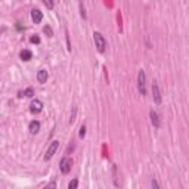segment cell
<instances>
[{"instance_id":"1","label":"cell","mask_w":189,"mask_h":189,"mask_svg":"<svg viewBox=\"0 0 189 189\" xmlns=\"http://www.w3.org/2000/svg\"><path fill=\"white\" fill-rule=\"evenodd\" d=\"M93 40H94V45H96L98 50H99L100 53H104V52H105V47H106V41H105V39H104V36H102L99 31H94Z\"/></svg>"},{"instance_id":"2","label":"cell","mask_w":189,"mask_h":189,"mask_svg":"<svg viewBox=\"0 0 189 189\" xmlns=\"http://www.w3.org/2000/svg\"><path fill=\"white\" fill-rule=\"evenodd\" d=\"M145 80H146V77H145V71L143 70H139V72H138V90H139V93L142 94V96L146 93Z\"/></svg>"},{"instance_id":"3","label":"cell","mask_w":189,"mask_h":189,"mask_svg":"<svg viewBox=\"0 0 189 189\" xmlns=\"http://www.w3.org/2000/svg\"><path fill=\"white\" fill-rule=\"evenodd\" d=\"M71 166H72V160L71 158H68V157H65V158H62L61 160L59 168H61V172L64 173V174H68V173L71 172Z\"/></svg>"},{"instance_id":"4","label":"cell","mask_w":189,"mask_h":189,"mask_svg":"<svg viewBox=\"0 0 189 189\" xmlns=\"http://www.w3.org/2000/svg\"><path fill=\"white\" fill-rule=\"evenodd\" d=\"M58 148H59V142H58V140H53V142L50 143V146L47 148V151H46L45 160H50L52 157L55 155V152L58 151Z\"/></svg>"},{"instance_id":"5","label":"cell","mask_w":189,"mask_h":189,"mask_svg":"<svg viewBox=\"0 0 189 189\" xmlns=\"http://www.w3.org/2000/svg\"><path fill=\"white\" fill-rule=\"evenodd\" d=\"M152 98H154V102L157 105L161 104V92H160V87H158L157 81H154V84H152Z\"/></svg>"},{"instance_id":"6","label":"cell","mask_w":189,"mask_h":189,"mask_svg":"<svg viewBox=\"0 0 189 189\" xmlns=\"http://www.w3.org/2000/svg\"><path fill=\"white\" fill-rule=\"evenodd\" d=\"M41 109H43V104H41V100L34 99L33 102H31V105H30V111L34 112V114H37V112H40Z\"/></svg>"},{"instance_id":"7","label":"cell","mask_w":189,"mask_h":189,"mask_svg":"<svg viewBox=\"0 0 189 189\" xmlns=\"http://www.w3.org/2000/svg\"><path fill=\"white\" fill-rule=\"evenodd\" d=\"M31 19H33L36 24H40L41 19H43V13H41L39 9H34V11L31 12Z\"/></svg>"},{"instance_id":"8","label":"cell","mask_w":189,"mask_h":189,"mask_svg":"<svg viewBox=\"0 0 189 189\" xmlns=\"http://www.w3.org/2000/svg\"><path fill=\"white\" fill-rule=\"evenodd\" d=\"M149 115H151V123H152V126L155 128L160 127V117H158V114H157L154 109L149 112Z\"/></svg>"},{"instance_id":"9","label":"cell","mask_w":189,"mask_h":189,"mask_svg":"<svg viewBox=\"0 0 189 189\" xmlns=\"http://www.w3.org/2000/svg\"><path fill=\"white\" fill-rule=\"evenodd\" d=\"M28 128H30V133H31V134L39 133V130H40V123L37 121V120H34V121L30 123V126H28Z\"/></svg>"},{"instance_id":"10","label":"cell","mask_w":189,"mask_h":189,"mask_svg":"<svg viewBox=\"0 0 189 189\" xmlns=\"http://www.w3.org/2000/svg\"><path fill=\"white\" fill-rule=\"evenodd\" d=\"M37 81L39 83H46L47 81V71L46 70H40L37 72Z\"/></svg>"},{"instance_id":"11","label":"cell","mask_w":189,"mask_h":189,"mask_svg":"<svg viewBox=\"0 0 189 189\" xmlns=\"http://www.w3.org/2000/svg\"><path fill=\"white\" fill-rule=\"evenodd\" d=\"M31 58H33V53H31L30 50L25 49V50H22V52H21V59H22V61H30Z\"/></svg>"},{"instance_id":"12","label":"cell","mask_w":189,"mask_h":189,"mask_svg":"<svg viewBox=\"0 0 189 189\" xmlns=\"http://www.w3.org/2000/svg\"><path fill=\"white\" fill-rule=\"evenodd\" d=\"M33 94H34V92H33V89H31V87L25 89L24 92H19V96H28V98H30V96H33Z\"/></svg>"},{"instance_id":"13","label":"cell","mask_w":189,"mask_h":189,"mask_svg":"<svg viewBox=\"0 0 189 189\" xmlns=\"http://www.w3.org/2000/svg\"><path fill=\"white\" fill-rule=\"evenodd\" d=\"M41 2L45 3V6L47 7V9H50V11L53 9V0H41Z\"/></svg>"},{"instance_id":"14","label":"cell","mask_w":189,"mask_h":189,"mask_svg":"<svg viewBox=\"0 0 189 189\" xmlns=\"http://www.w3.org/2000/svg\"><path fill=\"white\" fill-rule=\"evenodd\" d=\"M77 186H78V180H77V179L71 180V182H70V185H68V188H70V189H75Z\"/></svg>"},{"instance_id":"15","label":"cell","mask_w":189,"mask_h":189,"mask_svg":"<svg viewBox=\"0 0 189 189\" xmlns=\"http://www.w3.org/2000/svg\"><path fill=\"white\" fill-rule=\"evenodd\" d=\"M43 31H45V33L47 34V36H49V37H52V36H53V31H52V28H50L49 25H46V27L43 28Z\"/></svg>"},{"instance_id":"16","label":"cell","mask_w":189,"mask_h":189,"mask_svg":"<svg viewBox=\"0 0 189 189\" xmlns=\"http://www.w3.org/2000/svg\"><path fill=\"white\" fill-rule=\"evenodd\" d=\"M30 41H31V43H36V45H39V43H40V37H39V36H33V37L30 39Z\"/></svg>"},{"instance_id":"17","label":"cell","mask_w":189,"mask_h":189,"mask_svg":"<svg viewBox=\"0 0 189 189\" xmlns=\"http://www.w3.org/2000/svg\"><path fill=\"white\" fill-rule=\"evenodd\" d=\"M84 134H86V127L81 126V127H80V138H84Z\"/></svg>"},{"instance_id":"18","label":"cell","mask_w":189,"mask_h":189,"mask_svg":"<svg viewBox=\"0 0 189 189\" xmlns=\"http://www.w3.org/2000/svg\"><path fill=\"white\" fill-rule=\"evenodd\" d=\"M80 12H81V17L86 18V13H84V7H83V5H81V3H80Z\"/></svg>"},{"instance_id":"19","label":"cell","mask_w":189,"mask_h":189,"mask_svg":"<svg viewBox=\"0 0 189 189\" xmlns=\"http://www.w3.org/2000/svg\"><path fill=\"white\" fill-rule=\"evenodd\" d=\"M152 186H154V188H158V183H157L155 180H152Z\"/></svg>"}]
</instances>
